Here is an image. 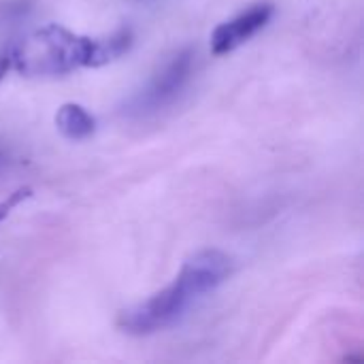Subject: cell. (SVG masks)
Returning a JSON list of instances; mask_svg holds the SVG:
<instances>
[{"label": "cell", "mask_w": 364, "mask_h": 364, "mask_svg": "<svg viewBox=\"0 0 364 364\" xmlns=\"http://www.w3.org/2000/svg\"><path fill=\"white\" fill-rule=\"evenodd\" d=\"M4 162H6V156H4V154H2V151H0V168H2V166H4Z\"/></svg>", "instance_id": "ba28073f"}, {"label": "cell", "mask_w": 364, "mask_h": 364, "mask_svg": "<svg viewBox=\"0 0 364 364\" xmlns=\"http://www.w3.org/2000/svg\"><path fill=\"white\" fill-rule=\"evenodd\" d=\"M232 273V258L220 250H203L190 256L173 284L119 316V328L128 335H154L177 324L205 294L218 290Z\"/></svg>", "instance_id": "6da1fadb"}, {"label": "cell", "mask_w": 364, "mask_h": 364, "mask_svg": "<svg viewBox=\"0 0 364 364\" xmlns=\"http://www.w3.org/2000/svg\"><path fill=\"white\" fill-rule=\"evenodd\" d=\"M194 68V51L190 47L173 53L162 68H158L151 79L134 92L124 102V113L128 117H149L166 109L186 90Z\"/></svg>", "instance_id": "3957f363"}, {"label": "cell", "mask_w": 364, "mask_h": 364, "mask_svg": "<svg viewBox=\"0 0 364 364\" xmlns=\"http://www.w3.org/2000/svg\"><path fill=\"white\" fill-rule=\"evenodd\" d=\"M21 196H26V192H17V194H15L11 200H4V203H0V220H2V218L9 213V209H11L13 205H17V203H19V198H21Z\"/></svg>", "instance_id": "52a82bcc"}, {"label": "cell", "mask_w": 364, "mask_h": 364, "mask_svg": "<svg viewBox=\"0 0 364 364\" xmlns=\"http://www.w3.org/2000/svg\"><path fill=\"white\" fill-rule=\"evenodd\" d=\"M130 43V30H117L107 38H90L49 23L13 45L11 60L13 66L28 77H55L85 66L109 64L124 55Z\"/></svg>", "instance_id": "7a4b0ae2"}, {"label": "cell", "mask_w": 364, "mask_h": 364, "mask_svg": "<svg viewBox=\"0 0 364 364\" xmlns=\"http://www.w3.org/2000/svg\"><path fill=\"white\" fill-rule=\"evenodd\" d=\"M55 126L58 130L70 139V141H83L94 134L96 119L77 102H66L55 113Z\"/></svg>", "instance_id": "5b68a950"}, {"label": "cell", "mask_w": 364, "mask_h": 364, "mask_svg": "<svg viewBox=\"0 0 364 364\" xmlns=\"http://www.w3.org/2000/svg\"><path fill=\"white\" fill-rule=\"evenodd\" d=\"M13 66V60H11V47L6 49H0V79L6 75V70Z\"/></svg>", "instance_id": "8992f818"}, {"label": "cell", "mask_w": 364, "mask_h": 364, "mask_svg": "<svg viewBox=\"0 0 364 364\" xmlns=\"http://www.w3.org/2000/svg\"><path fill=\"white\" fill-rule=\"evenodd\" d=\"M275 6L271 2H256L237 17L220 23L211 32V51L215 55H224L247 43L252 36H256L273 17Z\"/></svg>", "instance_id": "277c9868"}]
</instances>
